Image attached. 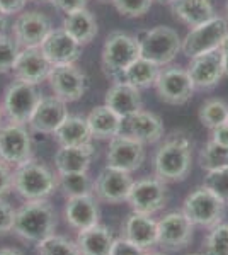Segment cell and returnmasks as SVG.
I'll return each instance as SVG.
<instances>
[{"mask_svg":"<svg viewBox=\"0 0 228 255\" xmlns=\"http://www.w3.org/2000/svg\"><path fill=\"white\" fill-rule=\"evenodd\" d=\"M193 165V141L186 131H174L164 138L153 157L155 177L162 182H182Z\"/></svg>","mask_w":228,"mask_h":255,"instance_id":"cell-1","label":"cell"},{"mask_svg":"<svg viewBox=\"0 0 228 255\" xmlns=\"http://www.w3.org/2000/svg\"><path fill=\"white\" fill-rule=\"evenodd\" d=\"M56 213L48 199L26 201L19 209H15L14 232L26 242H38L55 235Z\"/></svg>","mask_w":228,"mask_h":255,"instance_id":"cell-2","label":"cell"},{"mask_svg":"<svg viewBox=\"0 0 228 255\" xmlns=\"http://www.w3.org/2000/svg\"><path fill=\"white\" fill-rule=\"evenodd\" d=\"M12 189L24 201L48 199L58 191V177L48 165L36 158H31L22 165L14 167Z\"/></svg>","mask_w":228,"mask_h":255,"instance_id":"cell-3","label":"cell"},{"mask_svg":"<svg viewBox=\"0 0 228 255\" xmlns=\"http://www.w3.org/2000/svg\"><path fill=\"white\" fill-rule=\"evenodd\" d=\"M136 58H140V46L136 36L123 31L111 32L106 38L101 51L102 73L113 82L121 80L123 73Z\"/></svg>","mask_w":228,"mask_h":255,"instance_id":"cell-4","label":"cell"},{"mask_svg":"<svg viewBox=\"0 0 228 255\" xmlns=\"http://www.w3.org/2000/svg\"><path fill=\"white\" fill-rule=\"evenodd\" d=\"M136 41L140 46V56L153 61L160 68L171 65L182 46L179 32L169 26H155L152 29L140 31Z\"/></svg>","mask_w":228,"mask_h":255,"instance_id":"cell-5","label":"cell"},{"mask_svg":"<svg viewBox=\"0 0 228 255\" xmlns=\"http://www.w3.org/2000/svg\"><path fill=\"white\" fill-rule=\"evenodd\" d=\"M228 36V19L222 15H213L206 22L194 26L182 38L181 53L186 58H194L198 55L220 49Z\"/></svg>","mask_w":228,"mask_h":255,"instance_id":"cell-6","label":"cell"},{"mask_svg":"<svg viewBox=\"0 0 228 255\" xmlns=\"http://www.w3.org/2000/svg\"><path fill=\"white\" fill-rule=\"evenodd\" d=\"M225 206L227 204L213 191H210L206 186H200L186 196L182 203V213L193 225L213 228L222 223L225 216Z\"/></svg>","mask_w":228,"mask_h":255,"instance_id":"cell-7","label":"cell"},{"mask_svg":"<svg viewBox=\"0 0 228 255\" xmlns=\"http://www.w3.org/2000/svg\"><path fill=\"white\" fill-rule=\"evenodd\" d=\"M43 94L38 85L27 84V82L14 80L3 92L2 109L7 121L15 125H26L31 119L34 109L38 108Z\"/></svg>","mask_w":228,"mask_h":255,"instance_id":"cell-8","label":"cell"},{"mask_svg":"<svg viewBox=\"0 0 228 255\" xmlns=\"http://www.w3.org/2000/svg\"><path fill=\"white\" fill-rule=\"evenodd\" d=\"M34 158L31 131L26 125L3 123L0 128V160L17 167Z\"/></svg>","mask_w":228,"mask_h":255,"instance_id":"cell-9","label":"cell"},{"mask_svg":"<svg viewBox=\"0 0 228 255\" xmlns=\"http://www.w3.org/2000/svg\"><path fill=\"white\" fill-rule=\"evenodd\" d=\"M153 89L160 101L169 106L188 104L194 94V85L189 79L188 70L176 65L160 68Z\"/></svg>","mask_w":228,"mask_h":255,"instance_id":"cell-10","label":"cell"},{"mask_svg":"<svg viewBox=\"0 0 228 255\" xmlns=\"http://www.w3.org/2000/svg\"><path fill=\"white\" fill-rule=\"evenodd\" d=\"M48 84L53 96L70 104L85 96L89 90V77L84 70L77 67V63L55 65L48 75Z\"/></svg>","mask_w":228,"mask_h":255,"instance_id":"cell-11","label":"cell"},{"mask_svg":"<svg viewBox=\"0 0 228 255\" xmlns=\"http://www.w3.org/2000/svg\"><path fill=\"white\" fill-rule=\"evenodd\" d=\"M169 191L167 184L162 182L160 179L153 177H145V179L135 180L130 189L126 203L130 204L131 211L143 213V215H155L162 211L167 204Z\"/></svg>","mask_w":228,"mask_h":255,"instance_id":"cell-12","label":"cell"},{"mask_svg":"<svg viewBox=\"0 0 228 255\" xmlns=\"http://www.w3.org/2000/svg\"><path fill=\"white\" fill-rule=\"evenodd\" d=\"M145 157H147V151L143 143L131 138L130 134L121 133L109 139L106 150V165L133 174L143 165Z\"/></svg>","mask_w":228,"mask_h":255,"instance_id":"cell-13","label":"cell"},{"mask_svg":"<svg viewBox=\"0 0 228 255\" xmlns=\"http://www.w3.org/2000/svg\"><path fill=\"white\" fill-rule=\"evenodd\" d=\"M51 31V20L39 10L20 12L12 24V36L20 48H39Z\"/></svg>","mask_w":228,"mask_h":255,"instance_id":"cell-14","label":"cell"},{"mask_svg":"<svg viewBox=\"0 0 228 255\" xmlns=\"http://www.w3.org/2000/svg\"><path fill=\"white\" fill-rule=\"evenodd\" d=\"M194 225L182 211H171L157 221V244L167 250H181L193 240Z\"/></svg>","mask_w":228,"mask_h":255,"instance_id":"cell-15","label":"cell"},{"mask_svg":"<svg viewBox=\"0 0 228 255\" xmlns=\"http://www.w3.org/2000/svg\"><path fill=\"white\" fill-rule=\"evenodd\" d=\"M133 177L128 172L118 170L113 167H104L94 180L92 194L97 201L107 204L124 203L130 194V189L133 186Z\"/></svg>","mask_w":228,"mask_h":255,"instance_id":"cell-16","label":"cell"},{"mask_svg":"<svg viewBox=\"0 0 228 255\" xmlns=\"http://www.w3.org/2000/svg\"><path fill=\"white\" fill-rule=\"evenodd\" d=\"M186 70H188L189 79L194 85V90L215 89L225 77L222 51L215 49V51L205 53V55L194 56V58L189 60V65Z\"/></svg>","mask_w":228,"mask_h":255,"instance_id":"cell-17","label":"cell"},{"mask_svg":"<svg viewBox=\"0 0 228 255\" xmlns=\"http://www.w3.org/2000/svg\"><path fill=\"white\" fill-rule=\"evenodd\" d=\"M68 104L60 101L55 96H43L38 108L34 109L27 128L31 133L38 134H51L60 128L61 123L68 118Z\"/></svg>","mask_w":228,"mask_h":255,"instance_id":"cell-18","label":"cell"},{"mask_svg":"<svg viewBox=\"0 0 228 255\" xmlns=\"http://www.w3.org/2000/svg\"><path fill=\"white\" fill-rule=\"evenodd\" d=\"M39 49L46 56V60L51 63V67H55V65L77 63L82 56V46L61 27H58V29L53 27V31L43 41Z\"/></svg>","mask_w":228,"mask_h":255,"instance_id":"cell-19","label":"cell"},{"mask_svg":"<svg viewBox=\"0 0 228 255\" xmlns=\"http://www.w3.org/2000/svg\"><path fill=\"white\" fill-rule=\"evenodd\" d=\"M49 72H51V63L39 48H22L10 73H14L15 80L39 85L41 82L48 80Z\"/></svg>","mask_w":228,"mask_h":255,"instance_id":"cell-20","label":"cell"},{"mask_svg":"<svg viewBox=\"0 0 228 255\" xmlns=\"http://www.w3.org/2000/svg\"><path fill=\"white\" fill-rule=\"evenodd\" d=\"M123 133L130 134L131 138L138 139L143 145L159 143L165 136V128L162 119L152 111L140 109L133 116L124 119Z\"/></svg>","mask_w":228,"mask_h":255,"instance_id":"cell-21","label":"cell"},{"mask_svg":"<svg viewBox=\"0 0 228 255\" xmlns=\"http://www.w3.org/2000/svg\"><path fill=\"white\" fill-rule=\"evenodd\" d=\"M104 104L109 109H113L118 116L126 119L138 113L140 109H143L142 90H138L124 80L113 82L111 87L106 90Z\"/></svg>","mask_w":228,"mask_h":255,"instance_id":"cell-22","label":"cell"},{"mask_svg":"<svg viewBox=\"0 0 228 255\" xmlns=\"http://www.w3.org/2000/svg\"><path fill=\"white\" fill-rule=\"evenodd\" d=\"M65 220L77 232L101 223L99 201L94 194L68 197L65 204Z\"/></svg>","mask_w":228,"mask_h":255,"instance_id":"cell-23","label":"cell"},{"mask_svg":"<svg viewBox=\"0 0 228 255\" xmlns=\"http://www.w3.org/2000/svg\"><path fill=\"white\" fill-rule=\"evenodd\" d=\"M121 237L142 250L157 245V221L150 215L131 211L121 225Z\"/></svg>","mask_w":228,"mask_h":255,"instance_id":"cell-24","label":"cell"},{"mask_svg":"<svg viewBox=\"0 0 228 255\" xmlns=\"http://www.w3.org/2000/svg\"><path fill=\"white\" fill-rule=\"evenodd\" d=\"M87 125L90 129V136L92 139H107L118 136L123 133L124 119L109 109L106 104L95 106L89 114H87Z\"/></svg>","mask_w":228,"mask_h":255,"instance_id":"cell-25","label":"cell"},{"mask_svg":"<svg viewBox=\"0 0 228 255\" xmlns=\"http://www.w3.org/2000/svg\"><path fill=\"white\" fill-rule=\"evenodd\" d=\"M95 157V150L92 143L80 146H60L56 150L53 162L56 167V174L65 172H89L92 160Z\"/></svg>","mask_w":228,"mask_h":255,"instance_id":"cell-26","label":"cell"},{"mask_svg":"<svg viewBox=\"0 0 228 255\" xmlns=\"http://www.w3.org/2000/svg\"><path fill=\"white\" fill-rule=\"evenodd\" d=\"M169 9L174 17L189 29L217 15L211 0H171Z\"/></svg>","mask_w":228,"mask_h":255,"instance_id":"cell-27","label":"cell"},{"mask_svg":"<svg viewBox=\"0 0 228 255\" xmlns=\"http://www.w3.org/2000/svg\"><path fill=\"white\" fill-rule=\"evenodd\" d=\"M61 29L84 48L85 44H90L95 39L99 32V24L95 15L85 7V9H78L65 15Z\"/></svg>","mask_w":228,"mask_h":255,"instance_id":"cell-28","label":"cell"},{"mask_svg":"<svg viewBox=\"0 0 228 255\" xmlns=\"http://www.w3.org/2000/svg\"><path fill=\"white\" fill-rule=\"evenodd\" d=\"M114 235L106 225H94L90 228L80 230L75 244L82 255H109Z\"/></svg>","mask_w":228,"mask_h":255,"instance_id":"cell-29","label":"cell"},{"mask_svg":"<svg viewBox=\"0 0 228 255\" xmlns=\"http://www.w3.org/2000/svg\"><path fill=\"white\" fill-rule=\"evenodd\" d=\"M53 138L60 146H80L92 143L87 119L73 114H68V118L53 133Z\"/></svg>","mask_w":228,"mask_h":255,"instance_id":"cell-30","label":"cell"},{"mask_svg":"<svg viewBox=\"0 0 228 255\" xmlns=\"http://www.w3.org/2000/svg\"><path fill=\"white\" fill-rule=\"evenodd\" d=\"M159 72H160L159 65H155L153 61L140 56V58H136L133 63L126 68V72L123 73L121 80L128 82V84L133 85V87H136L138 90L150 89L155 85Z\"/></svg>","mask_w":228,"mask_h":255,"instance_id":"cell-31","label":"cell"},{"mask_svg":"<svg viewBox=\"0 0 228 255\" xmlns=\"http://www.w3.org/2000/svg\"><path fill=\"white\" fill-rule=\"evenodd\" d=\"M58 177V189L67 197H77L92 194L94 180L89 175V172H65L56 174Z\"/></svg>","mask_w":228,"mask_h":255,"instance_id":"cell-32","label":"cell"},{"mask_svg":"<svg viewBox=\"0 0 228 255\" xmlns=\"http://www.w3.org/2000/svg\"><path fill=\"white\" fill-rule=\"evenodd\" d=\"M198 163L205 172H213L228 167V146H222L213 139H208L198 153Z\"/></svg>","mask_w":228,"mask_h":255,"instance_id":"cell-33","label":"cell"},{"mask_svg":"<svg viewBox=\"0 0 228 255\" xmlns=\"http://www.w3.org/2000/svg\"><path fill=\"white\" fill-rule=\"evenodd\" d=\"M198 119L205 128L213 129V128L228 121V104L218 97L208 99L203 102L200 111H198Z\"/></svg>","mask_w":228,"mask_h":255,"instance_id":"cell-34","label":"cell"},{"mask_svg":"<svg viewBox=\"0 0 228 255\" xmlns=\"http://www.w3.org/2000/svg\"><path fill=\"white\" fill-rule=\"evenodd\" d=\"M36 255H82L75 242L67 237L51 235L36 244Z\"/></svg>","mask_w":228,"mask_h":255,"instance_id":"cell-35","label":"cell"},{"mask_svg":"<svg viewBox=\"0 0 228 255\" xmlns=\"http://www.w3.org/2000/svg\"><path fill=\"white\" fill-rule=\"evenodd\" d=\"M205 255H228V223H218L210 228V233L203 240Z\"/></svg>","mask_w":228,"mask_h":255,"instance_id":"cell-36","label":"cell"},{"mask_svg":"<svg viewBox=\"0 0 228 255\" xmlns=\"http://www.w3.org/2000/svg\"><path fill=\"white\" fill-rule=\"evenodd\" d=\"M19 43L12 34L0 32V73H10L20 53Z\"/></svg>","mask_w":228,"mask_h":255,"instance_id":"cell-37","label":"cell"},{"mask_svg":"<svg viewBox=\"0 0 228 255\" xmlns=\"http://www.w3.org/2000/svg\"><path fill=\"white\" fill-rule=\"evenodd\" d=\"M155 0H111L116 12L128 19H140L152 9Z\"/></svg>","mask_w":228,"mask_h":255,"instance_id":"cell-38","label":"cell"},{"mask_svg":"<svg viewBox=\"0 0 228 255\" xmlns=\"http://www.w3.org/2000/svg\"><path fill=\"white\" fill-rule=\"evenodd\" d=\"M203 186L213 191L225 204H228V167L218 168L213 172H206Z\"/></svg>","mask_w":228,"mask_h":255,"instance_id":"cell-39","label":"cell"},{"mask_svg":"<svg viewBox=\"0 0 228 255\" xmlns=\"http://www.w3.org/2000/svg\"><path fill=\"white\" fill-rule=\"evenodd\" d=\"M15 223V209L7 199L0 197V237L9 235L14 232Z\"/></svg>","mask_w":228,"mask_h":255,"instance_id":"cell-40","label":"cell"},{"mask_svg":"<svg viewBox=\"0 0 228 255\" xmlns=\"http://www.w3.org/2000/svg\"><path fill=\"white\" fill-rule=\"evenodd\" d=\"M145 254H147V250H142L140 247L133 245L131 242H128L123 237L114 238L109 250V255H145Z\"/></svg>","mask_w":228,"mask_h":255,"instance_id":"cell-41","label":"cell"},{"mask_svg":"<svg viewBox=\"0 0 228 255\" xmlns=\"http://www.w3.org/2000/svg\"><path fill=\"white\" fill-rule=\"evenodd\" d=\"M12 167L9 163L2 162L0 160V197L7 196L9 192H12Z\"/></svg>","mask_w":228,"mask_h":255,"instance_id":"cell-42","label":"cell"},{"mask_svg":"<svg viewBox=\"0 0 228 255\" xmlns=\"http://www.w3.org/2000/svg\"><path fill=\"white\" fill-rule=\"evenodd\" d=\"M49 2L56 10L63 12L67 15L70 12H75L78 9H85L89 0H49Z\"/></svg>","mask_w":228,"mask_h":255,"instance_id":"cell-43","label":"cell"},{"mask_svg":"<svg viewBox=\"0 0 228 255\" xmlns=\"http://www.w3.org/2000/svg\"><path fill=\"white\" fill-rule=\"evenodd\" d=\"M29 0H0V10L9 17V15H19L24 12Z\"/></svg>","mask_w":228,"mask_h":255,"instance_id":"cell-44","label":"cell"},{"mask_svg":"<svg viewBox=\"0 0 228 255\" xmlns=\"http://www.w3.org/2000/svg\"><path fill=\"white\" fill-rule=\"evenodd\" d=\"M210 139H213L215 143L222 146H228V121L210 129Z\"/></svg>","mask_w":228,"mask_h":255,"instance_id":"cell-45","label":"cell"},{"mask_svg":"<svg viewBox=\"0 0 228 255\" xmlns=\"http://www.w3.org/2000/svg\"><path fill=\"white\" fill-rule=\"evenodd\" d=\"M222 51V60H223V68H225V77H228V36L223 41V44L220 46Z\"/></svg>","mask_w":228,"mask_h":255,"instance_id":"cell-46","label":"cell"},{"mask_svg":"<svg viewBox=\"0 0 228 255\" xmlns=\"http://www.w3.org/2000/svg\"><path fill=\"white\" fill-rule=\"evenodd\" d=\"M0 255H22V252L14 247H2L0 249Z\"/></svg>","mask_w":228,"mask_h":255,"instance_id":"cell-47","label":"cell"},{"mask_svg":"<svg viewBox=\"0 0 228 255\" xmlns=\"http://www.w3.org/2000/svg\"><path fill=\"white\" fill-rule=\"evenodd\" d=\"M5 27H7V15L0 10V32H5Z\"/></svg>","mask_w":228,"mask_h":255,"instance_id":"cell-48","label":"cell"},{"mask_svg":"<svg viewBox=\"0 0 228 255\" xmlns=\"http://www.w3.org/2000/svg\"><path fill=\"white\" fill-rule=\"evenodd\" d=\"M3 119H5V114H3V109H2V102H0V128L3 125Z\"/></svg>","mask_w":228,"mask_h":255,"instance_id":"cell-49","label":"cell"},{"mask_svg":"<svg viewBox=\"0 0 228 255\" xmlns=\"http://www.w3.org/2000/svg\"><path fill=\"white\" fill-rule=\"evenodd\" d=\"M145 255H164V254H159V252H147Z\"/></svg>","mask_w":228,"mask_h":255,"instance_id":"cell-50","label":"cell"},{"mask_svg":"<svg viewBox=\"0 0 228 255\" xmlns=\"http://www.w3.org/2000/svg\"><path fill=\"white\" fill-rule=\"evenodd\" d=\"M97 2H99V3H109L111 0H97Z\"/></svg>","mask_w":228,"mask_h":255,"instance_id":"cell-51","label":"cell"},{"mask_svg":"<svg viewBox=\"0 0 228 255\" xmlns=\"http://www.w3.org/2000/svg\"><path fill=\"white\" fill-rule=\"evenodd\" d=\"M225 12H227V19H228V0H227V3H225Z\"/></svg>","mask_w":228,"mask_h":255,"instance_id":"cell-52","label":"cell"},{"mask_svg":"<svg viewBox=\"0 0 228 255\" xmlns=\"http://www.w3.org/2000/svg\"><path fill=\"white\" fill-rule=\"evenodd\" d=\"M157 2H162V3H169L171 0H157Z\"/></svg>","mask_w":228,"mask_h":255,"instance_id":"cell-53","label":"cell"},{"mask_svg":"<svg viewBox=\"0 0 228 255\" xmlns=\"http://www.w3.org/2000/svg\"><path fill=\"white\" fill-rule=\"evenodd\" d=\"M186 255H205V254H186Z\"/></svg>","mask_w":228,"mask_h":255,"instance_id":"cell-54","label":"cell"},{"mask_svg":"<svg viewBox=\"0 0 228 255\" xmlns=\"http://www.w3.org/2000/svg\"><path fill=\"white\" fill-rule=\"evenodd\" d=\"M34 2H48V0H34Z\"/></svg>","mask_w":228,"mask_h":255,"instance_id":"cell-55","label":"cell"}]
</instances>
